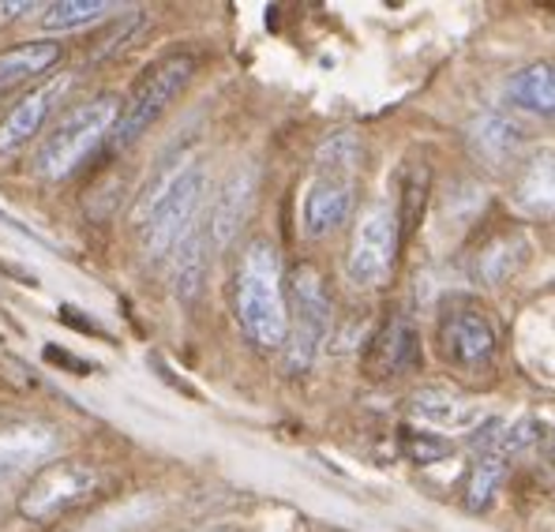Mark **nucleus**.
<instances>
[{
  "instance_id": "1",
  "label": "nucleus",
  "mask_w": 555,
  "mask_h": 532,
  "mask_svg": "<svg viewBox=\"0 0 555 532\" xmlns=\"http://www.w3.org/2000/svg\"><path fill=\"white\" fill-rule=\"evenodd\" d=\"M203 199H207V166L203 161L184 158L162 169L135 203V225L146 256H173L199 225Z\"/></svg>"
},
{
  "instance_id": "2",
  "label": "nucleus",
  "mask_w": 555,
  "mask_h": 532,
  "mask_svg": "<svg viewBox=\"0 0 555 532\" xmlns=\"http://www.w3.org/2000/svg\"><path fill=\"white\" fill-rule=\"evenodd\" d=\"M233 311L244 338L259 349H285L289 341V300H285L282 259L267 236L244 244L233 274Z\"/></svg>"
},
{
  "instance_id": "3",
  "label": "nucleus",
  "mask_w": 555,
  "mask_h": 532,
  "mask_svg": "<svg viewBox=\"0 0 555 532\" xmlns=\"http://www.w3.org/2000/svg\"><path fill=\"white\" fill-rule=\"evenodd\" d=\"M120 109H125V102L117 94H98L91 102L68 109L38 146L35 173L46 180H68L98 146L113 139Z\"/></svg>"
},
{
  "instance_id": "4",
  "label": "nucleus",
  "mask_w": 555,
  "mask_h": 532,
  "mask_svg": "<svg viewBox=\"0 0 555 532\" xmlns=\"http://www.w3.org/2000/svg\"><path fill=\"white\" fill-rule=\"evenodd\" d=\"M357 139L338 132L331 135L315 154V180L305 192V207H300V222H305V233L312 241H323L334 229L346 225V218L353 215L357 203Z\"/></svg>"
},
{
  "instance_id": "5",
  "label": "nucleus",
  "mask_w": 555,
  "mask_h": 532,
  "mask_svg": "<svg viewBox=\"0 0 555 532\" xmlns=\"http://www.w3.org/2000/svg\"><path fill=\"white\" fill-rule=\"evenodd\" d=\"M285 300H289V341H285V356H289L293 372H305L315 364L320 349L326 346L331 334V293L315 267L300 263L285 277Z\"/></svg>"
},
{
  "instance_id": "6",
  "label": "nucleus",
  "mask_w": 555,
  "mask_h": 532,
  "mask_svg": "<svg viewBox=\"0 0 555 532\" xmlns=\"http://www.w3.org/2000/svg\"><path fill=\"white\" fill-rule=\"evenodd\" d=\"M192 72H195V56H188V53H173V56H166V61L154 64V68H146L143 79L135 83V90L128 94L125 109H120L117 128H113V139H109L113 151L132 146L135 139L169 109V102L188 87Z\"/></svg>"
},
{
  "instance_id": "7",
  "label": "nucleus",
  "mask_w": 555,
  "mask_h": 532,
  "mask_svg": "<svg viewBox=\"0 0 555 532\" xmlns=\"http://www.w3.org/2000/svg\"><path fill=\"white\" fill-rule=\"evenodd\" d=\"M398 244H402V222L387 203H372L353 225L346 256V277L361 289H379L390 282L398 267Z\"/></svg>"
},
{
  "instance_id": "8",
  "label": "nucleus",
  "mask_w": 555,
  "mask_h": 532,
  "mask_svg": "<svg viewBox=\"0 0 555 532\" xmlns=\"http://www.w3.org/2000/svg\"><path fill=\"white\" fill-rule=\"evenodd\" d=\"M98 488V472L83 462H53L35 472V480L20 495V514L30 521H53L64 510L91 498Z\"/></svg>"
},
{
  "instance_id": "9",
  "label": "nucleus",
  "mask_w": 555,
  "mask_h": 532,
  "mask_svg": "<svg viewBox=\"0 0 555 532\" xmlns=\"http://www.w3.org/2000/svg\"><path fill=\"white\" fill-rule=\"evenodd\" d=\"M439 346L443 353L454 360L459 367H488L500 353V334H495L492 319L480 308L459 304L447 308L443 319H439Z\"/></svg>"
},
{
  "instance_id": "10",
  "label": "nucleus",
  "mask_w": 555,
  "mask_h": 532,
  "mask_svg": "<svg viewBox=\"0 0 555 532\" xmlns=\"http://www.w3.org/2000/svg\"><path fill=\"white\" fill-rule=\"evenodd\" d=\"M256 192H259V173L251 166H236L225 177V184L218 187L207 215L210 248H230L236 241V233H241L244 222L251 218V210H256Z\"/></svg>"
},
{
  "instance_id": "11",
  "label": "nucleus",
  "mask_w": 555,
  "mask_h": 532,
  "mask_svg": "<svg viewBox=\"0 0 555 532\" xmlns=\"http://www.w3.org/2000/svg\"><path fill=\"white\" fill-rule=\"evenodd\" d=\"M72 76H49L42 87H35L27 98L12 105L0 120V154L20 151L23 143H30L38 132H42L46 117L61 105V98L68 94Z\"/></svg>"
},
{
  "instance_id": "12",
  "label": "nucleus",
  "mask_w": 555,
  "mask_h": 532,
  "mask_svg": "<svg viewBox=\"0 0 555 532\" xmlns=\"http://www.w3.org/2000/svg\"><path fill=\"white\" fill-rule=\"evenodd\" d=\"M421 360V346H416V330L410 319H390L372 341V353H369V372H375L379 379H395V375L410 372Z\"/></svg>"
},
{
  "instance_id": "13",
  "label": "nucleus",
  "mask_w": 555,
  "mask_h": 532,
  "mask_svg": "<svg viewBox=\"0 0 555 532\" xmlns=\"http://www.w3.org/2000/svg\"><path fill=\"white\" fill-rule=\"evenodd\" d=\"M507 102L529 117H555V61H533L507 79Z\"/></svg>"
},
{
  "instance_id": "14",
  "label": "nucleus",
  "mask_w": 555,
  "mask_h": 532,
  "mask_svg": "<svg viewBox=\"0 0 555 532\" xmlns=\"http://www.w3.org/2000/svg\"><path fill=\"white\" fill-rule=\"evenodd\" d=\"M61 61V42H27L15 46L8 53H0V102H4L12 90L27 87L30 79L46 76L53 64Z\"/></svg>"
},
{
  "instance_id": "15",
  "label": "nucleus",
  "mask_w": 555,
  "mask_h": 532,
  "mask_svg": "<svg viewBox=\"0 0 555 532\" xmlns=\"http://www.w3.org/2000/svg\"><path fill=\"white\" fill-rule=\"evenodd\" d=\"M53 450H56V431L42 428V424H20V428L0 431V477L46 462Z\"/></svg>"
},
{
  "instance_id": "16",
  "label": "nucleus",
  "mask_w": 555,
  "mask_h": 532,
  "mask_svg": "<svg viewBox=\"0 0 555 532\" xmlns=\"http://www.w3.org/2000/svg\"><path fill=\"white\" fill-rule=\"evenodd\" d=\"M529 236L526 233H503L488 244L477 256V282L495 289V285H507L521 267L529 263Z\"/></svg>"
},
{
  "instance_id": "17",
  "label": "nucleus",
  "mask_w": 555,
  "mask_h": 532,
  "mask_svg": "<svg viewBox=\"0 0 555 532\" xmlns=\"http://www.w3.org/2000/svg\"><path fill=\"white\" fill-rule=\"evenodd\" d=\"M507 472H511V465H507V457H503V454H495V450H485V454H477V462L469 465V472H465V484H462L465 510L485 514L488 506L495 503V495H500Z\"/></svg>"
},
{
  "instance_id": "18",
  "label": "nucleus",
  "mask_w": 555,
  "mask_h": 532,
  "mask_svg": "<svg viewBox=\"0 0 555 532\" xmlns=\"http://www.w3.org/2000/svg\"><path fill=\"white\" fill-rule=\"evenodd\" d=\"M469 143L485 161L503 166V161H511L514 154L521 151L526 135H521V128L514 125L511 117H503V113H488V117H480L477 125L469 128Z\"/></svg>"
},
{
  "instance_id": "19",
  "label": "nucleus",
  "mask_w": 555,
  "mask_h": 532,
  "mask_svg": "<svg viewBox=\"0 0 555 532\" xmlns=\"http://www.w3.org/2000/svg\"><path fill=\"white\" fill-rule=\"evenodd\" d=\"M207 244H210V236H207V225H203V229H195V233L188 236L181 248H177L173 282H177V297H181L184 304H188V300L199 297L203 282H207V263H210Z\"/></svg>"
},
{
  "instance_id": "20",
  "label": "nucleus",
  "mask_w": 555,
  "mask_h": 532,
  "mask_svg": "<svg viewBox=\"0 0 555 532\" xmlns=\"http://www.w3.org/2000/svg\"><path fill=\"white\" fill-rule=\"evenodd\" d=\"M413 413L421 416L431 428H465V424L477 420V408L469 401L447 394V390H421V394L410 398Z\"/></svg>"
},
{
  "instance_id": "21",
  "label": "nucleus",
  "mask_w": 555,
  "mask_h": 532,
  "mask_svg": "<svg viewBox=\"0 0 555 532\" xmlns=\"http://www.w3.org/2000/svg\"><path fill=\"white\" fill-rule=\"evenodd\" d=\"M518 203L529 210H541V215H552L555 210V151L533 154V161L521 173Z\"/></svg>"
},
{
  "instance_id": "22",
  "label": "nucleus",
  "mask_w": 555,
  "mask_h": 532,
  "mask_svg": "<svg viewBox=\"0 0 555 532\" xmlns=\"http://www.w3.org/2000/svg\"><path fill=\"white\" fill-rule=\"evenodd\" d=\"M105 12H109L105 0H56V4H42L38 27L49 30V35H64V30L91 27Z\"/></svg>"
},
{
  "instance_id": "23",
  "label": "nucleus",
  "mask_w": 555,
  "mask_h": 532,
  "mask_svg": "<svg viewBox=\"0 0 555 532\" xmlns=\"http://www.w3.org/2000/svg\"><path fill=\"white\" fill-rule=\"evenodd\" d=\"M154 510H158V503H154L151 495H139L120 506H109V510L98 514L94 521H87L79 532H135L154 518Z\"/></svg>"
},
{
  "instance_id": "24",
  "label": "nucleus",
  "mask_w": 555,
  "mask_h": 532,
  "mask_svg": "<svg viewBox=\"0 0 555 532\" xmlns=\"http://www.w3.org/2000/svg\"><path fill=\"white\" fill-rule=\"evenodd\" d=\"M402 446L416 465H428V462L447 457L454 450L443 436H436V431H410V439H402Z\"/></svg>"
},
{
  "instance_id": "25",
  "label": "nucleus",
  "mask_w": 555,
  "mask_h": 532,
  "mask_svg": "<svg viewBox=\"0 0 555 532\" xmlns=\"http://www.w3.org/2000/svg\"><path fill=\"white\" fill-rule=\"evenodd\" d=\"M23 12H38V4L35 0H4V4H0V23H12L15 15H23Z\"/></svg>"
},
{
  "instance_id": "26",
  "label": "nucleus",
  "mask_w": 555,
  "mask_h": 532,
  "mask_svg": "<svg viewBox=\"0 0 555 532\" xmlns=\"http://www.w3.org/2000/svg\"><path fill=\"white\" fill-rule=\"evenodd\" d=\"M199 532H233V529H199Z\"/></svg>"
}]
</instances>
